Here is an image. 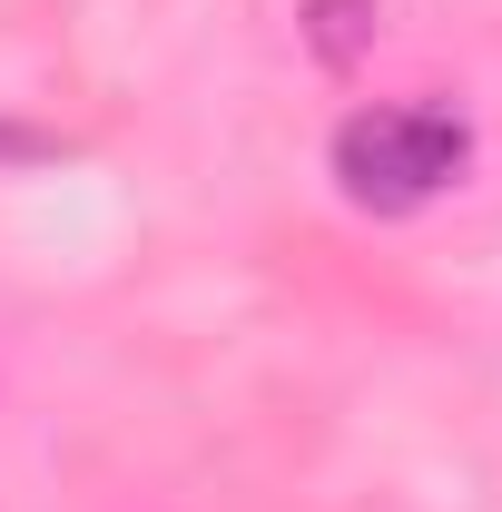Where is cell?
<instances>
[{"label": "cell", "instance_id": "cell-1", "mask_svg": "<svg viewBox=\"0 0 502 512\" xmlns=\"http://www.w3.org/2000/svg\"><path fill=\"white\" fill-rule=\"evenodd\" d=\"M463 168H473V128L443 99H384L335 128V188L365 217H414L443 188H463Z\"/></svg>", "mask_w": 502, "mask_h": 512}, {"label": "cell", "instance_id": "cell-2", "mask_svg": "<svg viewBox=\"0 0 502 512\" xmlns=\"http://www.w3.org/2000/svg\"><path fill=\"white\" fill-rule=\"evenodd\" d=\"M306 40L325 69H355L375 40V0H306Z\"/></svg>", "mask_w": 502, "mask_h": 512}]
</instances>
